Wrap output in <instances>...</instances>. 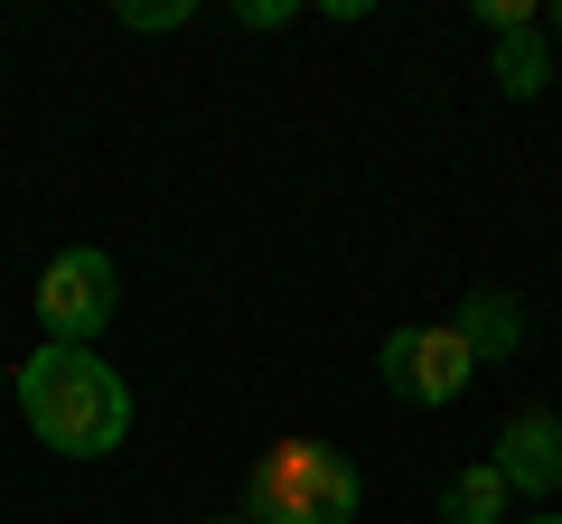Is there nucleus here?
Returning a JSON list of instances; mask_svg holds the SVG:
<instances>
[{
  "mask_svg": "<svg viewBox=\"0 0 562 524\" xmlns=\"http://www.w3.org/2000/svg\"><path fill=\"white\" fill-rule=\"evenodd\" d=\"M10 394L57 459H103L132 441V384L94 346H38L29 365H10Z\"/></svg>",
  "mask_w": 562,
  "mask_h": 524,
  "instance_id": "f257e3e1",
  "label": "nucleus"
},
{
  "mask_svg": "<svg viewBox=\"0 0 562 524\" xmlns=\"http://www.w3.org/2000/svg\"><path fill=\"white\" fill-rule=\"evenodd\" d=\"M357 505V468L328 441H281L254 468V524H338Z\"/></svg>",
  "mask_w": 562,
  "mask_h": 524,
  "instance_id": "f03ea898",
  "label": "nucleus"
},
{
  "mask_svg": "<svg viewBox=\"0 0 562 524\" xmlns=\"http://www.w3.org/2000/svg\"><path fill=\"white\" fill-rule=\"evenodd\" d=\"M113 309H122V272H113V253H94V243H66V253L38 272L47 346H94L103 328H113Z\"/></svg>",
  "mask_w": 562,
  "mask_h": 524,
  "instance_id": "7ed1b4c3",
  "label": "nucleus"
},
{
  "mask_svg": "<svg viewBox=\"0 0 562 524\" xmlns=\"http://www.w3.org/2000/svg\"><path fill=\"white\" fill-rule=\"evenodd\" d=\"M375 375L394 384V403H413V412H450L469 394V375H479V356H469V338L450 319H431V328H394V338L375 346Z\"/></svg>",
  "mask_w": 562,
  "mask_h": 524,
  "instance_id": "20e7f679",
  "label": "nucleus"
},
{
  "mask_svg": "<svg viewBox=\"0 0 562 524\" xmlns=\"http://www.w3.org/2000/svg\"><path fill=\"white\" fill-rule=\"evenodd\" d=\"M497 478L506 497H562V412H506L497 431Z\"/></svg>",
  "mask_w": 562,
  "mask_h": 524,
  "instance_id": "39448f33",
  "label": "nucleus"
},
{
  "mask_svg": "<svg viewBox=\"0 0 562 524\" xmlns=\"http://www.w3.org/2000/svg\"><path fill=\"white\" fill-rule=\"evenodd\" d=\"M450 328L469 338V356H479V365H487V356H516V346H525V309H516V291H497V282L469 291Z\"/></svg>",
  "mask_w": 562,
  "mask_h": 524,
  "instance_id": "423d86ee",
  "label": "nucleus"
},
{
  "mask_svg": "<svg viewBox=\"0 0 562 524\" xmlns=\"http://www.w3.org/2000/svg\"><path fill=\"white\" fill-rule=\"evenodd\" d=\"M441 524H506V478H497V459H469L460 478L441 487Z\"/></svg>",
  "mask_w": 562,
  "mask_h": 524,
  "instance_id": "0eeeda50",
  "label": "nucleus"
},
{
  "mask_svg": "<svg viewBox=\"0 0 562 524\" xmlns=\"http://www.w3.org/2000/svg\"><path fill=\"white\" fill-rule=\"evenodd\" d=\"M497 84L506 94H543L553 84V57H543L535 29H497Z\"/></svg>",
  "mask_w": 562,
  "mask_h": 524,
  "instance_id": "6e6552de",
  "label": "nucleus"
},
{
  "mask_svg": "<svg viewBox=\"0 0 562 524\" xmlns=\"http://www.w3.org/2000/svg\"><path fill=\"white\" fill-rule=\"evenodd\" d=\"M122 29H188V0H122Z\"/></svg>",
  "mask_w": 562,
  "mask_h": 524,
  "instance_id": "1a4fd4ad",
  "label": "nucleus"
},
{
  "mask_svg": "<svg viewBox=\"0 0 562 524\" xmlns=\"http://www.w3.org/2000/svg\"><path fill=\"white\" fill-rule=\"evenodd\" d=\"M235 20H244V29H291V20H301V0H244Z\"/></svg>",
  "mask_w": 562,
  "mask_h": 524,
  "instance_id": "9d476101",
  "label": "nucleus"
},
{
  "mask_svg": "<svg viewBox=\"0 0 562 524\" xmlns=\"http://www.w3.org/2000/svg\"><path fill=\"white\" fill-rule=\"evenodd\" d=\"M479 29L487 38H497V29H535V10H525V0H479Z\"/></svg>",
  "mask_w": 562,
  "mask_h": 524,
  "instance_id": "9b49d317",
  "label": "nucleus"
},
{
  "mask_svg": "<svg viewBox=\"0 0 562 524\" xmlns=\"http://www.w3.org/2000/svg\"><path fill=\"white\" fill-rule=\"evenodd\" d=\"M525 524H562V515H553V505H543V515H525Z\"/></svg>",
  "mask_w": 562,
  "mask_h": 524,
  "instance_id": "f8f14e48",
  "label": "nucleus"
},
{
  "mask_svg": "<svg viewBox=\"0 0 562 524\" xmlns=\"http://www.w3.org/2000/svg\"><path fill=\"white\" fill-rule=\"evenodd\" d=\"M0 394H10V365H0Z\"/></svg>",
  "mask_w": 562,
  "mask_h": 524,
  "instance_id": "ddd939ff",
  "label": "nucleus"
},
{
  "mask_svg": "<svg viewBox=\"0 0 562 524\" xmlns=\"http://www.w3.org/2000/svg\"><path fill=\"white\" fill-rule=\"evenodd\" d=\"M553 38H562V10H553Z\"/></svg>",
  "mask_w": 562,
  "mask_h": 524,
  "instance_id": "4468645a",
  "label": "nucleus"
},
{
  "mask_svg": "<svg viewBox=\"0 0 562 524\" xmlns=\"http://www.w3.org/2000/svg\"><path fill=\"white\" fill-rule=\"evenodd\" d=\"M225 524H254V515H225Z\"/></svg>",
  "mask_w": 562,
  "mask_h": 524,
  "instance_id": "2eb2a0df",
  "label": "nucleus"
}]
</instances>
